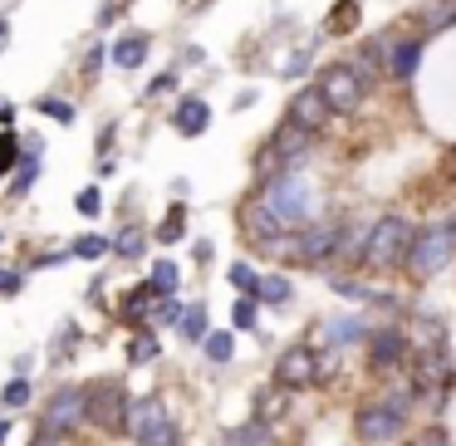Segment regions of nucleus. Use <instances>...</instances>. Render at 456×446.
<instances>
[{"label": "nucleus", "instance_id": "f257e3e1", "mask_svg": "<svg viewBox=\"0 0 456 446\" xmlns=\"http://www.w3.org/2000/svg\"><path fill=\"white\" fill-rule=\"evenodd\" d=\"M260 207H265L280 226H309L314 211H319V197L299 172H275V177L265 182V191H260Z\"/></svg>", "mask_w": 456, "mask_h": 446}, {"label": "nucleus", "instance_id": "f03ea898", "mask_svg": "<svg viewBox=\"0 0 456 446\" xmlns=\"http://www.w3.org/2000/svg\"><path fill=\"white\" fill-rule=\"evenodd\" d=\"M123 436H128L133 446H177V422L167 417V402H162V397H128Z\"/></svg>", "mask_w": 456, "mask_h": 446}, {"label": "nucleus", "instance_id": "7ed1b4c3", "mask_svg": "<svg viewBox=\"0 0 456 446\" xmlns=\"http://www.w3.org/2000/svg\"><path fill=\"white\" fill-rule=\"evenodd\" d=\"M456 255V221L446 226H427V231H412V246H407L403 265L412 270V280H427V275H442Z\"/></svg>", "mask_w": 456, "mask_h": 446}, {"label": "nucleus", "instance_id": "20e7f679", "mask_svg": "<svg viewBox=\"0 0 456 446\" xmlns=\"http://www.w3.org/2000/svg\"><path fill=\"white\" fill-rule=\"evenodd\" d=\"M407 246H412V226H407L403 216H383L368 226V240H363V260L373 270H393L403 265Z\"/></svg>", "mask_w": 456, "mask_h": 446}, {"label": "nucleus", "instance_id": "39448f33", "mask_svg": "<svg viewBox=\"0 0 456 446\" xmlns=\"http://www.w3.org/2000/svg\"><path fill=\"white\" fill-rule=\"evenodd\" d=\"M84 402H89V422L103 432H123V412H128V387L118 377H99V383L84 387Z\"/></svg>", "mask_w": 456, "mask_h": 446}, {"label": "nucleus", "instance_id": "423d86ee", "mask_svg": "<svg viewBox=\"0 0 456 446\" xmlns=\"http://www.w3.org/2000/svg\"><path fill=\"white\" fill-rule=\"evenodd\" d=\"M319 99L329 103V113H354L358 103H363V93H368V84L358 79L354 69H348V64H329L324 74H319Z\"/></svg>", "mask_w": 456, "mask_h": 446}, {"label": "nucleus", "instance_id": "0eeeda50", "mask_svg": "<svg viewBox=\"0 0 456 446\" xmlns=\"http://www.w3.org/2000/svg\"><path fill=\"white\" fill-rule=\"evenodd\" d=\"M89 422V402H84V387H60V393L45 402V422L40 426H50V432H60V436H69V432H79V426Z\"/></svg>", "mask_w": 456, "mask_h": 446}, {"label": "nucleus", "instance_id": "6e6552de", "mask_svg": "<svg viewBox=\"0 0 456 446\" xmlns=\"http://www.w3.org/2000/svg\"><path fill=\"white\" fill-rule=\"evenodd\" d=\"M403 422H407V417H397L393 407H383V402H368L363 412L354 417V432H358V442H368V446H383V442H397V432H403Z\"/></svg>", "mask_w": 456, "mask_h": 446}, {"label": "nucleus", "instance_id": "1a4fd4ad", "mask_svg": "<svg viewBox=\"0 0 456 446\" xmlns=\"http://www.w3.org/2000/svg\"><path fill=\"white\" fill-rule=\"evenodd\" d=\"M373 50H378V64H383V69L393 74L397 84H407V79L417 74V64H422V50H427V45H422V40H387V35H383Z\"/></svg>", "mask_w": 456, "mask_h": 446}, {"label": "nucleus", "instance_id": "9d476101", "mask_svg": "<svg viewBox=\"0 0 456 446\" xmlns=\"http://www.w3.org/2000/svg\"><path fill=\"white\" fill-rule=\"evenodd\" d=\"M314 377H319V353L314 348L295 344V348L280 353V363H275V383L280 387H309Z\"/></svg>", "mask_w": 456, "mask_h": 446}, {"label": "nucleus", "instance_id": "9b49d317", "mask_svg": "<svg viewBox=\"0 0 456 446\" xmlns=\"http://www.w3.org/2000/svg\"><path fill=\"white\" fill-rule=\"evenodd\" d=\"M265 148H270V158H275V167L299 172V167H305V158H309V133L295 128V123H280L275 138H270Z\"/></svg>", "mask_w": 456, "mask_h": 446}, {"label": "nucleus", "instance_id": "f8f14e48", "mask_svg": "<svg viewBox=\"0 0 456 446\" xmlns=\"http://www.w3.org/2000/svg\"><path fill=\"white\" fill-rule=\"evenodd\" d=\"M368 363L378 373H393V368L407 363V334L403 328H373L368 334Z\"/></svg>", "mask_w": 456, "mask_h": 446}, {"label": "nucleus", "instance_id": "ddd939ff", "mask_svg": "<svg viewBox=\"0 0 456 446\" xmlns=\"http://www.w3.org/2000/svg\"><path fill=\"white\" fill-rule=\"evenodd\" d=\"M329 118H334V113H329V103H324V99H319V89H314V84H309V89H299L295 99H289V113H285V123L305 128L309 138H314L319 128H329Z\"/></svg>", "mask_w": 456, "mask_h": 446}, {"label": "nucleus", "instance_id": "4468645a", "mask_svg": "<svg viewBox=\"0 0 456 446\" xmlns=\"http://www.w3.org/2000/svg\"><path fill=\"white\" fill-rule=\"evenodd\" d=\"M240 226L250 231V240H256L260 250H280V240H285V226H280V221L260 207V201H250V207L240 211Z\"/></svg>", "mask_w": 456, "mask_h": 446}, {"label": "nucleus", "instance_id": "2eb2a0df", "mask_svg": "<svg viewBox=\"0 0 456 446\" xmlns=\"http://www.w3.org/2000/svg\"><path fill=\"white\" fill-rule=\"evenodd\" d=\"M207 123H211L207 99H182L177 113H172V128H177L182 138H201V133H207Z\"/></svg>", "mask_w": 456, "mask_h": 446}, {"label": "nucleus", "instance_id": "dca6fc26", "mask_svg": "<svg viewBox=\"0 0 456 446\" xmlns=\"http://www.w3.org/2000/svg\"><path fill=\"white\" fill-rule=\"evenodd\" d=\"M152 299H158V295H152V289H148V280H142L138 289H128V295H123V304H118V319H123L128 328L148 324V304H152Z\"/></svg>", "mask_w": 456, "mask_h": 446}, {"label": "nucleus", "instance_id": "f3484780", "mask_svg": "<svg viewBox=\"0 0 456 446\" xmlns=\"http://www.w3.org/2000/svg\"><path fill=\"white\" fill-rule=\"evenodd\" d=\"M148 60V35H123L118 45H113V64H118V69H138V64Z\"/></svg>", "mask_w": 456, "mask_h": 446}, {"label": "nucleus", "instance_id": "a211bd4d", "mask_svg": "<svg viewBox=\"0 0 456 446\" xmlns=\"http://www.w3.org/2000/svg\"><path fill=\"white\" fill-rule=\"evenodd\" d=\"M324 338H329L334 348L358 344V338H368V324H363V319H354V314H348V319H329V324H324Z\"/></svg>", "mask_w": 456, "mask_h": 446}, {"label": "nucleus", "instance_id": "6ab92c4d", "mask_svg": "<svg viewBox=\"0 0 456 446\" xmlns=\"http://www.w3.org/2000/svg\"><path fill=\"white\" fill-rule=\"evenodd\" d=\"M158 358V334H152V324H138L133 328V338H128V363H152Z\"/></svg>", "mask_w": 456, "mask_h": 446}, {"label": "nucleus", "instance_id": "aec40b11", "mask_svg": "<svg viewBox=\"0 0 456 446\" xmlns=\"http://www.w3.org/2000/svg\"><path fill=\"white\" fill-rule=\"evenodd\" d=\"M142 250H148V236H142L138 226H123L118 236L109 240V255H123V260H138Z\"/></svg>", "mask_w": 456, "mask_h": 446}, {"label": "nucleus", "instance_id": "412c9836", "mask_svg": "<svg viewBox=\"0 0 456 446\" xmlns=\"http://www.w3.org/2000/svg\"><path fill=\"white\" fill-rule=\"evenodd\" d=\"M177 285H182L177 260H158V265H152V275H148V289H152V295H177Z\"/></svg>", "mask_w": 456, "mask_h": 446}, {"label": "nucleus", "instance_id": "4be33fe9", "mask_svg": "<svg viewBox=\"0 0 456 446\" xmlns=\"http://www.w3.org/2000/svg\"><path fill=\"white\" fill-rule=\"evenodd\" d=\"M201 348H207L211 363H231V358H236V334H226V328H207Z\"/></svg>", "mask_w": 456, "mask_h": 446}, {"label": "nucleus", "instance_id": "5701e85b", "mask_svg": "<svg viewBox=\"0 0 456 446\" xmlns=\"http://www.w3.org/2000/svg\"><path fill=\"white\" fill-rule=\"evenodd\" d=\"M182 236H187V207L177 201V207L162 216V226H158V236H152V240H158V246H177Z\"/></svg>", "mask_w": 456, "mask_h": 446}, {"label": "nucleus", "instance_id": "b1692460", "mask_svg": "<svg viewBox=\"0 0 456 446\" xmlns=\"http://www.w3.org/2000/svg\"><path fill=\"white\" fill-rule=\"evenodd\" d=\"M182 338H191V344H201V338H207V304H187V309H182Z\"/></svg>", "mask_w": 456, "mask_h": 446}, {"label": "nucleus", "instance_id": "393cba45", "mask_svg": "<svg viewBox=\"0 0 456 446\" xmlns=\"http://www.w3.org/2000/svg\"><path fill=\"white\" fill-rule=\"evenodd\" d=\"M256 299L260 304H289V280L285 275H260Z\"/></svg>", "mask_w": 456, "mask_h": 446}, {"label": "nucleus", "instance_id": "a878e982", "mask_svg": "<svg viewBox=\"0 0 456 446\" xmlns=\"http://www.w3.org/2000/svg\"><path fill=\"white\" fill-rule=\"evenodd\" d=\"M182 309H187V304H177L172 295H158V299L148 304V324H162V328H167V324H182Z\"/></svg>", "mask_w": 456, "mask_h": 446}, {"label": "nucleus", "instance_id": "bb28decb", "mask_svg": "<svg viewBox=\"0 0 456 446\" xmlns=\"http://www.w3.org/2000/svg\"><path fill=\"white\" fill-rule=\"evenodd\" d=\"M226 446H270V426H265V422H260V417H256V422L236 426V432L226 436Z\"/></svg>", "mask_w": 456, "mask_h": 446}, {"label": "nucleus", "instance_id": "cd10ccee", "mask_svg": "<svg viewBox=\"0 0 456 446\" xmlns=\"http://www.w3.org/2000/svg\"><path fill=\"white\" fill-rule=\"evenodd\" d=\"M256 314H260V299L256 295H240L236 309H231V328H240V334H246V328H256Z\"/></svg>", "mask_w": 456, "mask_h": 446}, {"label": "nucleus", "instance_id": "c85d7f7f", "mask_svg": "<svg viewBox=\"0 0 456 446\" xmlns=\"http://www.w3.org/2000/svg\"><path fill=\"white\" fill-rule=\"evenodd\" d=\"M69 255H79V260H103L109 255V236H99V231H94V236H79L69 246Z\"/></svg>", "mask_w": 456, "mask_h": 446}, {"label": "nucleus", "instance_id": "c756f323", "mask_svg": "<svg viewBox=\"0 0 456 446\" xmlns=\"http://www.w3.org/2000/svg\"><path fill=\"white\" fill-rule=\"evenodd\" d=\"M30 402V377H11L0 387V407H25Z\"/></svg>", "mask_w": 456, "mask_h": 446}, {"label": "nucleus", "instance_id": "7c9ffc66", "mask_svg": "<svg viewBox=\"0 0 456 446\" xmlns=\"http://www.w3.org/2000/svg\"><path fill=\"white\" fill-rule=\"evenodd\" d=\"M35 109L45 113V118H54V123H74V103H64V99H54V93H45Z\"/></svg>", "mask_w": 456, "mask_h": 446}, {"label": "nucleus", "instance_id": "2f4dec72", "mask_svg": "<svg viewBox=\"0 0 456 446\" xmlns=\"http://www.w3.org/2000/svg\"><path fill=\"white\" fill-rule=\"evenodd\" d=\"M344 64H348V69H354L363 84L378 79V50H363V54H354V60H344Z\"/></svg>", "mask_w": 456, "mask_h": 446}, {"label": "nucleus", "instance_id": "473e14b6", "mask_svg": "<svg viewBox=\"0 0 456 446\" xmlns=\"http://www.w3.org/2000/svg\"><path fill=\"white\" fill-rule=\"evenodd\" d=\"M354 25H358V0H344V5H338V11L329 15V30L344 35V30H354Z\"/></svg>", "mask_w": 456, "mask_h": 446}, {"label": "nucleus", "instance_id": "72a5a7b5", "mask_svg": "<svg viewBox=\"0 0 456 446\" xmlns=\"http://www.w3.org/2000/svg\"><path fill=\"white\" fill-rule=\"evenodd\" d=\"M329 289H334V295H344V299H373V289L358 285V280H348V275H334V280H329Z\"/></svg>", "mask_w": 456, "mask_h": 446}, {"label": "nucleus", "instance_id": "f704fd0d", "mask_svg": "<svg viewBox=\"0 0 456 446\" xmlns=\"http://www.w3.org/2000/svg\"><path fill=\"white\" fill-rule=\"evenodd\" d=\"M231 285L240 289V295H256V285H260V275L256 270L246 265V260H236V265H231Z\"/></svg>", "mask_w": 456, "mask_h": 446}, {"label": "nucleus", "instance_id": "c9c22d12", "mask_svg": "<svg viewBox=\"0 0 456 446\" xmlns=\"http://www.w3.org/2000/svg\"><path fill=\"white\" fill-rule=\"evenodd\" d=\"M35 177H40V162H35V158H20V177L11 182V191H15V197H25V191L35 187Z\"/></svg>", "mask_w": 456, "mask_h": 446}, {"label": "nucleus", "instance_id": "e433bc0d", "mask_svg": "<svg viewBox=\"0 0 456 446\" xmlns=\"http://www.w3.org/2000/svg\"><path fill=\"white\" fill-rule=\"evenodd\" d=\"M11 162H20V138L15 133H0V177L11 172Z\"/></svg>", "mask_w": 456, "mask_h": 446}, {"label": "nucleus", "instance_id": "4c0bfd02", "mask_svg": "<svg viewBox=\"0 0 456 446\" xmlns=\"http://www.w3.org/2000/svg\"><path fill=\"white\" fill-rule=\"evenodd\" d=\"M74 211H79V216H99V211H103V197H99V187H84L79 197H74Z\"/></svg>", "mask_w": 456, "mask_h": 446}, {"label": "nucleus", "instance_id": "58836bf2", "mask_svg": "<svg viewBox=\"0 0 456 446\" xmlns=\"http://www.w3.org/2000/svg\"><path fill=\"white\" fill-rule=\"evenodd\" d=\"M20 289H25V275H20V270H5V265H0V295H20Z\"/></svg>", "mask_w": 456, "mask_h": 446}, {"label": "nucleus", "instance_id": "ea45409f", "mask_svg": "<svg viewBox=\"0 0 456 446\" xmlns=\"http://www.w3.org/2000/svg\"><path fill=\"white\" fill-rule=\"evenodd\" d=\"M280 407H285V397H280V393H260V422H265V417H275Z\"/></svg>", "mask_w": 456, "mask_h": 446}, {"label": "nucleus", "instance_id": "a19ab883", "mask_svg": "<svg viewBox=\"0 0 456 446\" xmlns=\"http://www.w3.org/2000/svg\"><path fill=\"white\" fill-rule=\"evenodd\" d=\"M172 84H177V74H158V79L148 84V93H152V99H158V93H167Z\"/></svg>", "mask_w": 456, "mask_h": 446}, {"label": "nucleus", "instance_id": "79ce46f5", "mask_svg": "<svg viewBox=\"0 0 456 446\" xmlns=\"http://www.w3.org/2000/svg\"><path fill=\"white\" fill-rule=\"evenodd\" d=\"M99 64H103V50H99V45H94V50H89V60H84V69L94 74V69H99Z\"/></svg>", "mask_w": 456, "mask_h": 446}, {"label": "nucleus", "instance_id": "37998d69", "mask_svg": "<svg viewBox=\"0 0 456 446\" xmlns=\"http://www.w3.org/2000/svg\"><path fill=\"white\" fill-rule=\"evenodd\" d=\"M417 446H452V442H446L442 432H427V436H422V442H417Z\"/></svg>", "mask_w": 456, "mask_h": 446}, {"label": "nucleus", "instance_id": "c03bdc74", "mask_svg": "<svg viewBox=\"0 0 456 446\" xmlns=\"http://www.w3.org/2000/svg\"><path fill=\"white\" fill-rule=\"evenodd\" d=\"M11 118H15V109H11V103H0V128H5Z\"/></svg>", "mask_w": 456, "mask_h": 446}, {"label": "nucleus", "instance_id": "a18cd8bd", "mask_svg": "<svg viewBox=\"0 0 456 446\" xmlns=\"http://www.w3.org/2000/svg\"><path fill=\"white\" fill-rule=\"evenodd\" d=\"M5 436H11V422H5V417H0V446H5Z\"/></svg>", "mask_w": 456, "mask_h": 446}]
</instances>
